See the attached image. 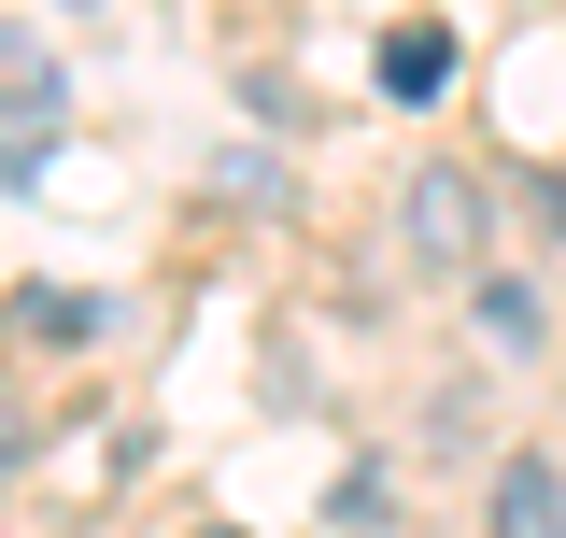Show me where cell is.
Returning <instances> with one entry per match:
<instances>
[{"mask_svg": "<svg viewBox=\"0 0 566 538\" xmlns=\"http://www.w3.org/2000/svg\"><path fill=\"white\" fill-rule=\"evenodd\" d=\"M397 241H411L424 269H482V241H495V185H482V170H453V156H424L411 199H397Z\"/></svg>", "mask_w": 566, "mask_h": 538, "instance_id": "cell-1", "label": "cell"}, {"mask_svg": "<svg viewBox=\"0 0 566 538\" xmlns=\"http://www.w3.org/2000/svg\"><path fill=\"white\" fill-rule=\"evenodd\" d=\"M538 227H553V241H566V170H538Z\"/></svg>", "mask_w": 566, "mask_h": 538, "instance_id": "cell-9", "label": "cell"}, {"mask_svg": "<svg viewBox=\"0 0 566 538\" xmlns=\"http://www.w3.org/2000/svg\"><path fill=\"white\" fill-rule=\"evenodd\" d=\"M14 468H29V411L0 397V482H14Z\"/></svg>", "mask_w": 566, "mask_h": 538, "instance_id": "cell-8", "label": "cell"}, {"mask_svg": "<svg viewBox=\"0 0 566 538\" xmlns=\"http://www.w3.org/2000/svg\"><path fill=\"white\" fill-rule=\"evenodd\" d=\"M468 327H482L495 354H538V340H553V298H538L524 269H468Z\"/></svg>", "mask_w": 566, "mask_h": 538, "instance_id": "cell-2", "label": "cell"}, {"mask_svg": "<svg viewBox=\"0 0 566 538\" xmlns=\"http://www.w3.org/2000/svg\"><path fill=\"white\" fill-rule=\"evenodd\" d=\"M368 85H382V100H439V85H453V29H439V14H411V29H382V58H368Z\"/></svg>", "mask_w": 566, "mask_h": 538, "instance_id": "cell-3", "label": "cell"}, {"mask_svg": "<svg viewBox=\"0 0 566 538\" xmlns=\"http://www.w3.org/2000/svg\"><path fill=\"white\" fill-rule=\"evenodd\" d=\"M382 496H397L382 468H340V482H326V525H382Z\"/></svg>", "mask_w": 566, "mask_h": 538, "instance_id": "cell-7", "label": "cell"}, {"mask_svg": "<svg viewBox=\"0 0 566 538\" xmlns=\"http://www.w3.org/2000/svg\"><path fill=\"white\" fill-rule=\"evenodd\" d=\"M29 114H57V43L43 29H0V128H29Z\"/></svg>", "mask_w": 566, "mask_h": 538, "instance_id": "cell-5", "label": "cell"}, {"mask_svg": "<svg viewBox=\"0 0 566 538\" xmlns=\"http://www.w3.org/2000/svg\"><path fill=\"white\" fill-rule=\"evenodd\" d=\"M14 327L43 340V354H85V340L114 327V312H99V298H85V283H29V298H14Z\"/></svg>", "mask_w": 566, "mask_h": 538, "instance_id": "cell-6", "label": "cell"}, {"mask_svg": "<svg viewBox=\"0 0 566 538\" xmlns=\"http://www.w3.org/2000/svg\"><path fill=\"white\" fill-rule=\"evenodd\" d=\"M482 510H495V525H510V538H553V525H566V468H553V454H510V468H495V496H482Z\"/></svg>", "mask_w": 566, "mask_h": 538, "instance_id": "cell-4", "label": "cell"}]
</instances>
